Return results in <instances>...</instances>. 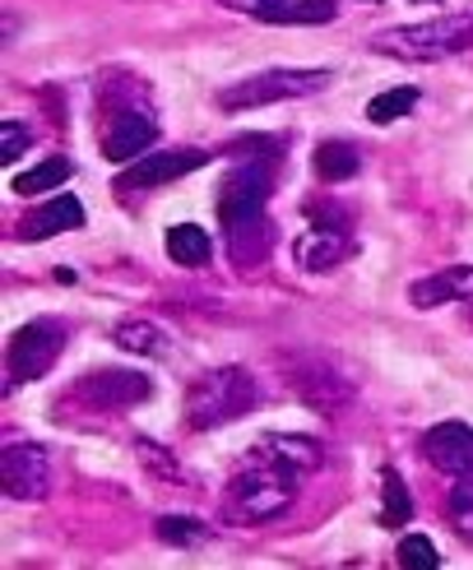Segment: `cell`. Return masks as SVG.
I'll return each mask as SVG.
<instances>
[{
  "mask_svg": "<svg viewBox=\"0 0 473 570\" xmlns=\"http://www.w3.org/2000/svg\"><path fill=\"white\" fill-rule=\"evenodd\" d=\"M367 6H381V0H367Z\"/></svg>",
  "mask_w": 473,
  "mask_h": 570,
  "instance_id": "30",
  "label": "cell"
},
{
  "mask_svg": "<svg viewBox=\"0 0 473 570\" xmlns=\"http://www.w3.org/2000/svg\"><path fill=\"white\" fill-rule=\"evenodd\" d=\"M288 381H293V390H297L316 413H339L348 399H353V381H348L344 372H334V366L321 362V357H297L293 372H288Z\"/></svg>",
  "mask_w": 473,
  "mask_h": 570,
  "instance_id": "10",
  "label": "cell"
},
{
  "mask_svg": "<svg viewBox=\"0 0 473 570\" xmlns=\"http://www.w3.org/2000/svg\"><path fill=\"white\" fill-rule=\"evenodd\" d=\"M149 394H154V385L145 372H93L75 385V399H83L89 409H107V413L145 404Z\"/></svg>",
  "mask_w": 473,
  "mask_h": 570,
  "instance_id": "11",
  "label": "cell"
},
{
  "mask_svg": "<svg viewBox=\"0 0 473 570\" xmlns=\"http://www.w3.org/2000/svg\"><path fill=\"white\" fill-rule=\"evenodd\" d=\"M158 139V121L135 102H111L102 111V158L107 163H135L139 154H149Z\"/></svg>",
  "mask_w": 473,
  "mask_h": 570,
  "instance_id": "8",
  "label": "cell"
},
{
  "mask_svg": "<svg viewBox=\"0 0 473 570\" xmlns=\"http://www.w3.org/2000/svg\"><path fill=\"white\" fill-rule=\"evenodd\" d=\"M205 163H209V149H149L117 177V186L121 190H158V186H173L190 173H200Z\"/></svg>",
  "mask_w": 473,
  "mask_h": 570,
  "instance_id": "9",
  "label": "cell"
},
{
  "mask_svg": "<svg viewBox=\"0 0 473 570\" xmlns=\"http://www.w3.org/2000/svg\"><path fill=\"white\" fill-rule=\"evenodd\" d=\"M408 302L417 311L445 306V302H473V265H451V269H436L427 278H417L408 288Z\"/></svg>",
  "mask_w": 473,
  "mask_h": 570,
  "instance_id": "14",
  "label": "cell"
},
{
  "mask_svg": "<svg viewBox=\"0 0 473 570\" xmlns=\"http://www.w3.org/2000/svg\"><path fill=\"white\" fill-rule=\"evenodd\" d=\"M451 529L473 548V492H469V488H460V492L451 497Z\"/></svg>",
  "mask_w": 473,
  "mask_h": 570,
  "instance_id": "26",
  "label": "cell"
},
{
  "mask_svg": "<svg viewBox=\"0 0 473 570\" xmlns=\"http://www.w3.org/2000/svg\"><path fill=\"white\" fill-rule=\"evenodd\" d=\"M357 167H362V154L353 145H344V139H329V145L316 149V177L321 181H348V177H357Z\"/></svg>",
  "mask_w": 473,
  "mask_h": 570,
  "instance_id": "17",
  "label": "cell"
},
{
  "mask_svg": "<svg viewBox=\"0 0 473 570\" xmlns=\"http://www.w3.org/2000/svg\"><path fill=\"white\" fill-rule=\"evenodd\" d=\"M413 520V501H408V488H404V478L395 469H385L381 473V524L385 529H400Z\"/></svg>",
  "mask_w": 473,
  "mask_h": 570,
  "instance_id": "18",
  "label": "cell"
},
{
  "mask_svg": "<svg viewBox=\"0 0 473 570\" xmlns=\"http://www.w3.org/2000/svg\"><path fill=\"white\" fill-rule=\"evenodd\" d=\"M413 107H417V89H413V83H404V89L376 94V98L367 102V121H372V126H390V121H404Z\"/></svg>",
  "mask_w": 473,
  "mask_h": 570,
  "instance_id": "20",
  "label": "cell"
},
{
  "mask_svg": "<svg viewBox=\"0 0 473 570\" xmlns=\"http://www.w3.org/2000/svg\"><path fill=\"white\" fill-rule=\"evenodd\" d=\"M334 0H284L278 10L265 14V23H329L334 19Z\"/></svg>",
  "mask_w": 473,
  "mask_h": 570,
  "instance_id": "21",
  "label": "cell"
},
{
  "mask_svg": "<svg viewBox=\"0 0 473 570\" xmlns=\"http://www.w3.org/2000/svg\"><path fill=\"white\" fill-rule=\"evenodd\" d=\"M0 482L10 501H42L51 492V454L38 441H6L0 450Z\"/></svg>",
  "mask_w": 473,
  "mask_h": 570,
  "instance_id": "7",
  "label": "cell"
},
{
  "mask_svg": "<svg viewBox=\"0 0 473 570\" xmlns=\"http://www.w3.org/2000/svg\"><path fill=\"white\" fill-rule=\"evenodd\" d=\"M473 47V14H451V19H427V23H404L390 33L372 38V51L395 56V61H445Z\"/></svg>",
  "mask_w": 473,
  "mask_h": 570,
  "instance_id": "4",
  "label": "cell"
},
{
  "mask_svg": "<svg viewBox=\"0 0 473 570\" xmlns=\"http://www.w3.org/2000/svg\"><path fill=\"white\" fill-rule=\"evenodd\" d=\"M167 255H173L181 269H200L214 261V242L200 223H177V227H167Z\"/></svg>",
  "mask_w": 473,
  "mask_h": 570,
  "instance_id": "16",
  "label": "cell"
},
{
  "mask_svg": "<svg viewBox=\"0 0 473 570\" xmlns=\"http://www.w3.org/2000/svg\"><path fill=\"white\" fill-rule=\"evenodd\" d=\"M228 6H237V10H246V14L265 19L269 10H278V6H284V0H228Z\"/></svg>",
  "mask_w": 473,
  "mask_h": 570,
  "instance_id": "29",
  "label": "cell"
},
{
  "mask_svg": "<svg viewBox=\"0 0 473 570\" xmlns=\"http://www.w3.org/2000/svg\"><path fill=\"white\" fill-rule=\"evenodd\" d=\"M70 181V163L66 158H42L38 167H28V173H19L10 181L14 195H42V190H56V186H66Z\"/></svg>",
  "mask_w": 473,
  "mask_h": 570,
  "instance_id": "19",
  "label": "cell"
},
{
  "mask_svg": "<svg viewBox=\"0 0 473 570\" xmlns=\"http://www.w3.org/2000/svg\"><path fill=\"white\" fill-rule=\"evenodd\" d=\"M256 399H260V385L246 366H214V372H205L186 390V426L190 432L228 426L256 409Z\"/></svg>",
  "mask_w": 473,
  "mask_h": 570,
  "instance_id": "2",
  "label": "cell"
},
{
  "mask_svg": "<svg viewBox=\"0 0 473 570\" xmlns=\"http://www.w3.org/2000/svg\"><path fill=\"white\" fill-rule=\"evenodd\" d=\"M28 145H33V130H28L23 121H6V126H0V158H6V163H14Z\"/></svg>",
  "mask_w": 473,
  "mask_h": 570,
  "instance_id": "27",
  "label": "cell"
},
{
  "mask_svg": "<svg viewBox=\"0 0 473 570\" xmlns=\"http://www.w3.org/2000/svg\"><path fill=\"white\" fill-rule=\"evenodd\" d=\"M154 529H158L162 543H173V548H190L205 538V520H195V515H162Z\"/></svg>",
  "mask_w": 473,
  "mask_h": 570,
  "instance_id": "24",
  "label": "cell"
},
{
  "mask_svg": "<svg viewBox=\"0 0 473 570\" xmlns=\"http://www.w3.org/2000/svg\"><path fill=\"white\" fill-rule=\"evenodd\" d=\"M274 454H284L288 464H297L302 473H312V469H321V445L312 441V436H269L265 441Z\"/></svg>",
  "mask_w": 473,
  "mask_h": 570,
  "instance_id": "23",
  "label": "cell"
},
{
  "mask_svg": "<svg viewBox=\"0 0 473 570\" xmlns=\"http://www.w3.org/2000/svg\"><path fill=\"white\" fill-rule=\"evenodd\" d=\"M302 488V469L288 464L284 454H274L260 445L250 460L228 478L223 492V520L228 524H274L278 515H288Z\"/></svg>",
  "mask_w": 473,
  "mask_h": 570,
  "instance_id": "1",
  "label": "cell"
},
{
  "mask_svg": "<svg viewBox=\"0 0 473 570\" xmlns=\"http://www.w3.org/2000/svg\"><path fill=\"white\" fill-rule=\"evenodd\" d=\"M75 227H83V205L75 195H56V199H47L42 209H33L19 223V242H47V237L75 233Z\"/></svg>",
  "mask_w": 473,
  "mask_h": 570,
  "instance_id": "15",
  "label": "cell"
},
{
  "mask_svg": "<svg viewBox=\"0 0 473 570\" xmlns=\"http://www.w3.org/2000/svg\"><path fill=\"white\" fill-rule=\"evenodd\" d=\"M348 250H353V237L344 233L339 223H316V227H306V233L297 237L293 261H297V269H306V274H325V269L339 265Z\"/></svg>",
  "mask_w": 473,
  "mask_h": 570,
  "instance_id": "13",
  "label": "cell"
},
{
  "mask_svg": "<svg viewBox=\"0 0 473 570\" xmlns=\"http://www.w3.org/2000/svg\"><path fill=\"white\" fill-rule=\"evenodd\" d=\"M66 348V325H56V321H28L14 330L10 338V381H42L56 357H61Z\"/></svg>",
  "mask_w": 473,
  "mask_h": 570,
  "instance_id": "6",
  "label": "cell"
},
{
  "mask_svg": "<svg viewBox=\"0 0 473 570\" xmlns=\"http://www.w3.org/2000/svg\"><path fill=\"white\" fill-rule=\"evenodd\" d=\"M111 344L126 348V353L149 357V353L162 348V334H158V325H149V321H121L117 330H111Z\"/></svg>",
  "mask_w": 473,
  "mask_h": 570,
  "instance_id": "22",
  "label": "cell"
},
{
  "mask_svg": "<svg viewBox=\"0 0 473 570\" xmlns=\"http://www.w3.org/2000/svg\"><path fill=\"white\" fill-rule=\"evenodd\" d=\"M423 454H427V464L441 469L445 478L473 482V426H464V422H436L432 432L423 436Z\"/></svg>",
  "mask_w": 473,
  "mask_h": 570,
  "instance_id": "12",
  "label": "cell"
},
{
  "mask_svg": "<svg viewBox=\"0 0 473 570\" xmlns=\"http://www.w3.org/2000/svg\"><path fill=\"white\" fill-rule=\"evenodd\" d=\"M269 181H274V167L269 163H246L218 190V223L228 227L233 250L246 255V261H256V255H260V246L250 242V233H269V227H265Z\"/></svg>",
  "mask_w": 473,
  "mask_h": 570,
  "instance_id": "3",
  "label": "cell"
},
{
  "mask_svg": "<svg viewBox=\"0 0 473 570\" xmlns=\"http://www.w3.org/2000/svg\"><path fill=\"white\" fill-rule=\"evenodd\" d=\"M135 445H139V454H145V460H149L154 469H162L167 478H181V469H177V460H162V454L154 450V441H135Z\"/></svg>",
  "mask_w": 473,
  "mask_h": 570,
  "instance_id": "28",
  "label": "cell"
},
{
  "mask_svg": "<svg viewBox=\"0 0 473 570\" xmlns=\"http://www.w3.org/2000/svg\"><path fill=\"white\" fill-rule=\"evenodd\" d=\"M400 566H404V570H436V566H441V552H436L432 538L408 533L404 543H400Z\"/></svg>",
  "mask_w": 473,
  "mask_h": 570,
  "instance_id": "25",
  "label": "cell"
},
{
  "mask_svg": "<svg viewBox=\"0 0 473 570\" xmlns=\"http://www.w3.org/2000/svg\"><path fill=\"white\" fill-rule=\"evenodd\" d=\"M329 83V70H260L246 75L233 89H223L218 102L223 111H250V107H269V102H288V98H312Z\"/></svg>",
  "mask_w": 473,
  "mask_h": 570,
  "instance_id": "5",
  "label": "cell"
}]
</instances>
